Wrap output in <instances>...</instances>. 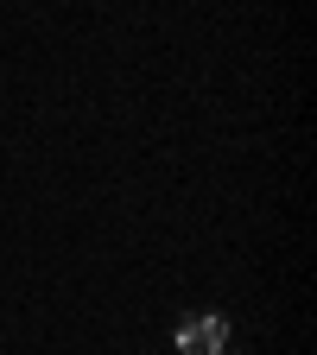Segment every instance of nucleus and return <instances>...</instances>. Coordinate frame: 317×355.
I'll return each instance as SVG.
<instances>
[{
  "label": "nucleus",
  "instance_id": "1",
  "mask_svg": "<svg viewBox=\"0 0 317 355\" xmlns=\"http://www.w3.org/2000/svg\"><path fill=\"white\" fill-rule=\"evenodd\" d=\"M229 349V318H191L178 324V355H222Z\"/></svg>",
  "mask_w": 317,
  "mask_h": 355
}]
</instances>
